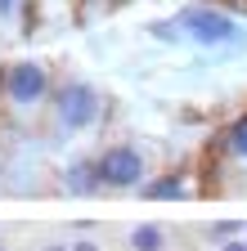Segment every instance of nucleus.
Listing matches in <instances>:
<instances>
[{
  "label": "nucleus",
  "mask_w": 247,
  "mask_h": 251,
  "mask_svg": "<svg viewBox=\"0 0 247 251\" xmlns=\"http://www.w3.org/2000/svg\"><path fill=\"white\" fill-rule=\"evenodd\" d=\"M50 99H54V76L45 63L18 58V63L0 68V112L23 121V117H36L41 108H50Z\"/></svg>",
  "instance_id": "1"
},
{
  "label": "nucleus",
  "mask_w": 247,
  "mask_h": 251,
  "mask_svg": "<svg viewBox=\"0 0 247 251\" xmlns=\"http://www.w3.org/2000/svg\"><path fill=\"white\" fill-rule=\"evenodd\" d=\"M50 112H54V130L58 135H81L90 126H99L104 94L90 81H63L54 90V99H50Z\"/></svg>",
  "instance_id": "2"
},
{
  "label": "nucleus",
  "mask_w": 247,
  "mask_h": 251,
  "mask_svg": "<svg viewBox=\"0 0 247 251\" xmlns=\"http://www.w3.org/2000/svg\"><path fill=\"white\" fill-rule=\"evenodd\" d=\"M175 23H180V31H184V41L207 45V50L238 41V23H234L229 14H220V9H211V5H189V9H180Z\"/></svg>",
  "instance_id": "3"
},
{
  "label": "nucleus",
  "mask_w": 247,
  "mask_h": 251,
  "mask_svg": "<svg viewBox=\"0 0 247 251\" xmlns=\"http://www.w3.org/2000/svg\"><path fill=\"white\" fill-rule=\"evenodd\" d=\"M95 162H99L104 188H139V179L148 175V162H144V152L135 144H112V148H104L95 157Z\"/></svg>",
  "instance_id": "4"
},
{
  "label": "nucleus",
  "mask_w": 247,
  "mask_h": 251,
  "mask_svg": "<svg viewBox=\"0 0 247 251\" xmlns=\"http://www.w3.org/2000/svg\"><path fill=\"white\" fill-rule=\"evenodd\" d=\"M63 188L72 198H95L99 188H104V179H99V162L95 157H77V162H68V171H63Z\"/></svg>",
  "instance_id": "5"
},
{
  "label": "nucleus",
  "mask_w": 247,
  "mask_h": 251,
  "mask_svg": "<svg viewBox=\"0 0 247 251\" xmlns=\"http://www.w3.org/2000/svg\"><path fill=\"white\" fill-rule=\"evenodd\" d=\"M139 198L144 202H175V198H184V179L180 175H158L139 188Z\"/></svg>",
  "instance_id": "6"
},
{
  "label": "nucleus",
  "mask_w": 247,
  "mask_h": 251,
  "mask_svg": "<svg viewBox=\"0 0 247 251\" xmlns=\"http://www.w3.org/2000/svg\"><path fill=\"white\" fill-rule=\"evenodd\" d=\"M126 242H131V251H166V233L158 225H135L126 233Z\"/></svg>",
  "instance_id": "7"
},
{
  "label": "nucleus",
  "mask_w": 247,
  "mask_h": 251,
  "mask_svg": "<svg viewBox=\"0 0 247 251\" xmlns=\"http://www.w3.org/2000/svg\"><path fill=\"white\" fill-rule=\"evenodd\" d=\"M225 152L234 157V162H243V166H247V112H243V117H234V126L225 130Z\"/></svg>",
  "instance_id": "8"
},
{
  "label": "nucleus",
  "mask_w": 247,
  "mask_h": 251,
  "mask_svg": "<svg viewBox=\"0 0 247 251\" xmlns=\"http://www.w3.org/2000/svg\"><path fill=\"white\" fill-rule=\"evenodd\" d=\"M207 238L229 242V238H238V225H229V220H216V225H207Z\"/></svg>",
  "instance_id": "9"
},
{
  "label": "nucleus",
  "mask_w": 247,
  "mask_h": 251,
  "mask_svg": "<svg viewBox=\"0 0 247 251\" xmlns=\"http://www.w3.org/2000/svg\"><path fill=\"white\" fill-rule=\"evenodd\" d=\"M220 251H247V238H229V242H220Z\"/></svg>",
  "instance_id": "10"
},
{
  "label": "nucleus",
  "mask_w": 247,
  "mask_h": 251,
  "mask_svg": "<svg viewBox=\"0 0 247 251\" xmlns=\"http://www.w3.org/2000/svg\"><path fill=\"white\" fill-rule=\"evenodd\" d=\"M72 251H104L99 242H90V238H81V242H72Z\"/></svg>",
  "instance_id": "11"
},
{
  "label": "nucleus",
  "mask_w": 247,
  "mask_h": 251,
  "mask_svg": "<svg viewBox=\"0 0 247 251\" xmlns=\"http://www.w3.org/2000/svg\"><path fill=\"white\" fill-rule=\"evenodd\" d=\"M14 14V0H0V18H9Z\"/></svg>",
  "instance_id": "12"
},
{
  "label": "nucleus",
  "mask_w": 247,
  "mask_h": 251,
  "mask_svg": "<svg viewBox=\"0 0 247 251\" xmlns=\"http://www.w3.org/2000/svg\"><path fill=\"white\" fill-rule=\"evenodd\" d=\"M45 251H72V247H58V242H50V247H45Z\"/></svg>",
  "instance_id": "13"
},
{
  "label": "nucleus",
  "mask_w": 247,
  "mask_h": 251,
  "mask_svg": "<svg viewBox=\"0 0 247 251\" xmlns=\"http://www.w3.org/2000/svg\"><path fill=\"white\" fill-rule=\"evenodd\" d=\"M234 5H247V0H234Z\"/></svg>",
  "instance_id": "14"
},
{
  "label": "nucleus",
  "mask_w": 247,
  "mask_h": 251,
  "mask_svg": "<svg viewBox=\"0 0 247 251\" xmlns=\"http://www.w3.org/2000/svg\"><path fill=\"white\" fill-rule=\"evenodd\" d=\"M0 251H5V242H0Z\"/></svg>",
  "instance_id": "15"
}]
</instances>
